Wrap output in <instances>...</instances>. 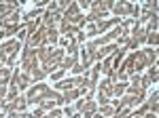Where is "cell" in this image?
Instances as JSON below:
<instances>
[{
	"instance_id": "obj_17",
	"label": "cell",
	"mask_w": 159,
	"mask_h": 118,
	"mask_svg": "<svg viewBox=\"0 0 159 118\" xmlns=\"http://www.w3.org/2000/svg\"><path fill=\"white\" fill-rule=\"evenodd\" d=\"M68 89H76V86H74V78L60 80V82L55 84V91H57V93H64V91H68Z\"/></svg>"
},
{
	"instance_id": "obj_16",
	"label": "cell",
	"mask_w": 159,
	"mask_h": 118,
	"mask_svg": "<svg viewBox=\"0 0 159 118\" xmlns=\"http://www.w3.org/2000/svg\"><path fill=\"white\" fill-rule=\"evenodd\" d=\"M49 53H51L49 44H40V47H36V57H38V61H40V63H45V61H47Z\"/></svg>"
},
{
	"instance_id": "obj_3",
	"label": "cell",
	"mask_w": 159,
	"mask_h": 118,
	"mask_svg": "<svg viewBox=\"0 0 159 118\" xmlns=\"http://www.w3.org/2000/svg\"><path fill=\"white\" fill-rule=\"evenodd\" d=\"M21 68L25 74H32L34 70H38V57H36V48H21Z\"/></svg>"
},
{
	"instance_id": "obj_13",
	"label": "cell",
	"mask_w": 159,
	"mask_h": 118,
	"mask_svg": "<svg viewBox=\"0 0 159 118\" xmlns=\"http://www.w3.org/2000/svg\"><path fill=\"white\" fill-rule=\"evenodd\" d=\"M142 55H144V61H147V68H151V65L157 63V51H155V48L148 47L147 51H142Z\"/></svg>"
},
{
	"instance_id": "obj_40",
	"label": "cell",
	"mask_w": 159,
	"mask_h": 118,
	"mask_svg": "<svg viewBox=\"0 0 159 118\" xmlns=\"http://www.w3.org/2000/svg\"><path fill=\"white\" fill-rule=\"evenodd\" d=\"M7 118H11V116H7Z\"/></svg>"
},
{
	"instance_id": "obj_21",
	"label": "cell",
	"mask_w": 159,
	"mask_h": 118,
	"mask_svg": "<svg viewBox=\"0 0 159 118\" xmlns=\"http://www.w3.org/2000/svg\"><path fill=\"white\" fill-rule=\"evenodd\" d=\"M55 106H57V103H55V99H51V97H45V99L38 101V107H43L45 112H47V110H53Z\"/></svg>"
},
{
	"instance_id": "obj_25",
	"label": "cell",
	"mask_w": 159,
	"mask_h": 118,
	"mask_svg": "<svg viewBox=\"0 0 159 118\" xmlns=\"http://www.w3.org/2000/svg\"><path fill=\"white\" fill-rule=\"evenodd\" d=\"M115 107L110 106V103H106V106H100V114H102V118H108V116H115Z\"/></svg>"
},
{
	"instance_id": "obj_14",
	"label": "cell",
	"mask_w": 159,
	"mask_h": 118,
	"mask_svg": "<svg viewBox=\"0 0 159 118\" xmlns=\"http://www.w3.org/2000/svg\"><path fill=\"white\" fill-rule=\"evenodd\" d=\"M79 61V55H66V57L61 59V63H60V70H72V65Z\"/></svg>"
},
{
	"instance_id": "obj_26",
	"label": "cell",
	"mask_w": 159,
	"mask_h": 118,
	"mask_svg": "<svg viewBox=\"0 0 159 118\" xmlns=\"http://www.w3.org/2000/svg\"><path fill=\"white\" fill-rule=\"evenodd\" d=\"M66 47H68V55H79V42H76V38H70Z\"/></svg>"
},
{
	"instance_id": "obj_27",
	"label": "cell",
	"mask_w": 159,
	"mask_h": 118,
	"mask_svg": "<svg viewBox=\"0 0 159 118\" xmlns=\"http://www.w3.org/2000/svg\"><path fill=\"white\" fill-rule=\"evenodd\" d=\"M148 80H151V82H157V78H159V72H157V63H155V65H151V68H148Z\"/></svg>"
},
{
	"instance_id": "obj_18",
	"label": "cell",
	"mask_w": 159,
	"mask_h": 118,
	"mask_svg": "<svg viewBox=\"0 0 159 118\" xmlns=\"http://www.w3.org/2000/svg\"><path fill=\"white\" fill-rule=\"evenodd\" d=\"M100 89H98V93H102V95H106V97H110L112 95V82H110L108 78H104L102 82L98 84Z\"/></svg>"
},
{
	"instance_id": "obj_31",
	"label": "cell",
	"mask_w": 159,
	"mask_h": 118,
	"mask_svg": "<svg viewBox=\"0 0 159 118\" xmlns=\"http://www.w3.org/2000/svg\"><path fill=\"white\" fill-rule=\"evenodd\" d=\"M72 72L76 74V76H81V74H85V68H83V63H79V61H76V63L72 65Z\"/></svg>"
},
{
	"instance_id": "obj_11",
	"label": "cell",
	"mask_w": 159,
	"mask_h": 118,
	"mask_svg": "<svg viewBox=\"0 0 159 118\" xmlns=\"http://www.w3.org/2000/svg\"><path fill=\"white\" fill-rule=\"evenodd\" d=\"M144 106L148 107V112H155V114H157V107H159V93L157 91H153V93L148 95V99H147Z\"/></svg>"
},
{
	"instance_id": "obj_41",
	"label": "cell",
	"mask_w": 159,
	"mask_h": 118,
	"mask_svg": "<svg viewBox=\"0 0 159 118\" xmlns=\"http://www.w3.org/2000/svg\"><path fill=\"white\" fill-rule=\"evenodd\" d=\"M112 118H115V116H112Z\"/></svg>"
},
{
	"instance_id": "obj_23",
	"label": "cell",
	"mask_w": 159,
	"mask_h": 118,
	"mask_svg": "<svg viewBox=\"0 0 159 118\" xmlns=\"http://www.w3.org/2000/svg\"><path fill=\"white\" fill-rule=\"evenodd\" d=\"M155 13H157V2L148 0L147 4H144V9H142V15H155Z\"/></svg>"
},
{
	"instance_id": "obj_4",
	"label": "cell",
	"mask_w": 159,
	"mask_h": 118,
	"mask_svg": "<svg viewBox=\"0 0 159 118\" xmlns=\"http://www.w3.org/2000/svg\"><path fill=\"white\" fill-rule=\"evenodd\" d=\"M25 107H28V101H25V95H17L15 99L11 101H4V107H2V112L9 116L13 112H24Z\"/></svg>"
},
{
	"instance_id": "obj_20",
	"label": "cell",
	"mask_w": 159,
	"mask_h": 118,
	"mask_svg": "<svg viewBox=\"0 0 159 118\" xmlns=\"http://www.w3.org/2000/svg\"><path fill=\"white\" fill-rule=\"evenodd\" d=\"M125 91H127V82H112V95L121 97L125 95Z\"/></svg>"
},
{
	"instance_id": "obj_10",
	"label": "cell",
	"mask_w": 159,
	"mask_h": 118,
	"mask_svg": "<svg viewBox=\"0 0 159 118\" xmlns=\"http://www.w3.org/2000/svg\"><path fill=\"white\" fill-rule=\"evenodd\" d=\"M96 112H98V103H96V101H87L85 99V103H83V107H81L83 118H91Z\"/></svg>"
},
{
	"instance_id": "obj_37",
	"label": "cell",
	"mask_w": 159,
	"mask_h": 118,
	"mask_svg": "<svg viewBox=\"0 0 159 118\" xmlns=\"http://www.w3.org/2000/svg\"><path fill=\"white\" fill-rule=\"evenodd\" d=\"M79 6H83L85 11H89V9H91V2H89V0H83V2H81Z\"/></svg>"
},
{
	"instance_id": "obj_32",
	"label": "cell",
	"mask_w": 159,
	"mask_h": 118,
	"mask_svg": "<svg viewBox=\"0 0 159 118\" xmlns=\"http://www.w3.org/2000/svg\"><path fill=\"white\" fill-rule=\"evenodd\" d=\"M83 34H85V36H96V34H98V27H96V23H91V25L85 30V32H83Z\"/></svg>"
},
{
	"instance_id": "obj_28",
	"label": "cell",
	"mask_w": 159,
	"mask_h": 118,
	"mask_svg": "<svg viewBox=\"0 0 159 118\" xmlns=\"http://www.w3.org/2000/svg\"><path fill=\"white\" fill-rule=\"evenodd\" d=\"M147 42L151 44V48L157 47V32H147Z\"/></svg>"
},
{
	"instance_id": "obj_15",
	"label": "cell",
	"mask_w": 159,
	"mask_h": 118,
	"mask_svg": "<svg viewBox=\"0 0 159 118\" xmlns=\"http://www.w3.org/2000/svg\"><path fill=\"white\" fill-rule=\"evenodd\" d=\"M45 40H47V44H57V42H60V32H57V27H47Z\"/></svg>"
},
{
	"instance_id": "obj_24",
	"label": "cell",
	"mask_w": 159,
	"mask_h": 118,
	"mask_svg": "<svg viewBox=\"0 0 159 118\" xmlns=\"http://www.w3.org/2000/svg\"><path fill=\"white\" fill-rule=\"evenodd\" d=\"M40 15H43V9H34V11H30V13H25V15H24V21H28V23H30V21L38 19Z\"/></svg>"
},
{
	"instance_id": "obj_5",
	"label": "cell",
	"mask_w": 159,
	"mask_h": 118,
	"mask_svg": "<svg viewBox=\"0 0 159 118\" xmlns=\"http://www.w3.org/2000/svg\"><path fill=\"white\" fill-rule=\"evenodd\" d=\"M66 57V53H64V48H55V51H51L49 53V57H47V61L43 63V68L51 74V70H55L57 65L61 63V59Z\"/></svg>"
},
{
	"instance_id": "obj_30",
	"label": "cell",
	"mask_w": 159,
	"mask_h": 118,
	"mask_svg": "<svg viewBox=\"0 0 159 118\" xmlns=\"http://www.w3.org/2000/svg\"><path fill=\"white\" fill-rule=\"evenodd\" d=\"M61 78H64V70H53L51 72V80H53V82H60Z\"/></svg>"
},
{
	"instance_id": "obj_39",
	"label": "cell",
	"mask_w": 159,
	"mask_h": 118,
	"mask_svg": "<svg viewBox=\"0 0 159 118\" xmlns=\"http://www.w3.org/2000/svg\"><path fill=\"white\" fill-rule=\"evenodd\" d=\"M91 118H102V114H93V116H91Z\"/></svg>"
},
{
	"instance_id": "obj_2",
	"label": "cell",
	"mask_w": 159,
	"mask_h": 118,
	"mask_svg": "<svg viewBox=\"0 0 159 118\" xmlns=\"http://www.w3.org/2000/svg\"><path fill=\"white\" fill-rule=\"evenodd\" d=\"M112 2L115 0H91V9H89V15H85V23H93L102 19L112 9Z\"/></svg>"
},
{
	"instance_id": "obj_12",
	"label": "cell",
	"mask_w": 159,
	"mask_h": 118,
	"mask_svg": "<svg viewBox=\"0 0 159 118\" xmlns=\"http://www.w3.org/2000/svg\"><path fill=\"white\" fill-rule=\"evenodd\" d=\"M81 89H68V91H64L61 97H64V103H70V101H76L79 97H81Z\"/></svg>"
},
{
	"instance_id": "obj_35",
	"label": "cell",
	"mask_w": 159,
	"mask_h": 118,
	"mask_svg": "<svg viewBox=\"0 0 159 118\" xmlns=\"http://www.w3.org/2000/svg\"><path fill=\"white\" fill-rule=\"evenodd\" d=\"M32 116H34V118H43V116H45V110H43V107H36V110L32 112Z\"/></svg>"
},
{
	"instance_id": "obj_19",
	"label": "cell",
	"mask_w": 159,
	"mask_h": 118,
	"mask_svg": "<svg viewBox=\"0 0 159 118\" xmlns=\"http://www.w3.org/2000/svg\"><path fill=\"white\" fill-rule=\"evenodd\" d=\"M19 89H30L32 86V76L25 74V72H19V82H17Z\"/></svg>"
},
{
	"instance_id": "obj_9",
	"label": "cell",
	"mask_w": 159,
	"mask_h": 118,
	"mask_svg": "<svg viewBox=\"0 0 159 118\" xmlns=\"http://www.w3.org/2000/svg\"><path fill=\"white\" fill-rule=\"evenodd\" d=\"M121 23V19L117 17V19H98L96 21V27H98V34H102V32H106V30H110L112 25Z\"/></svg>"
},
{
	"instance_id": "obj_22",
	"label": "cell",
	"mask_w": 159,
	"mask_h": 118,
	"mask_svg": "<svg viewBox=\"0 0 159 118\" xmlns=\"http://www.w3.org/2000/svg\"><path fill=\"white\" fill-rule=\"evenodd\" d=\"M45 76H49V72H47L45 68H43V65H40L38 70H34V72H32V82H38V80H43Z\"/></svg>"
},
{
	"instance_id": "obj_1",
	"label": "cell",
	"mask_w": 159,
	"mask_h": 118,
	"mask_svg": "<svg viewBox=\"0 0 159 118\" xmlns=\"http://www.w3.org/2000/svg\"><path fill=\"white\" fill-rule=\"evenodd\" d=\"M21 51V42L19 40H9L4 44H0V63H4L7 68H15L17 61V53Z\"/></svg>"
},
{
	"instance_id": "obj_29",
	"label": "cell",
	"mask_w": 159,
	"mask_h": 118,
	"mask_svg": "<svg viewBox=\"0 0 159 118\" xmlns=\"http://www.w3.org/2000/svg\"><path fill=\"white\" fill-rule=\"evenodd\" d=\"M19 32V25H7L4 30H2V36H13Z\"/></svg>"
},
{
	"instance_id": "obj_7",
	"label": "cell",
	"mask_w": 159,
	"mask_h": 118,
	"mask_svg": "<svg viewBox=\"0 0 159 118\" xmlns=\"http://www.w3.org/2000/svg\"><path fill=\"white\" fill-rule=\"evenodd\" d=\"M17 11V2L15 0H7V2H0V19L9 17L11 13Z\"/></svg>"
},
{
	"instance_id": "obj_38",
	"label": "cell",
	"mask_w": 159,
	"mask_h": 118,
	"mask_svg": "<svg viewBox=\"0 0 159 118\" xmlns=\"http://www.w3.org/2000/svg\"><path fill=\"white\" fill-rule=\"evenodd\" d=\"M68 40H70V38H60V44H61V47H66V44H68Z\"/></svg>"
},
{
	"instance_id": "obj_34",
	"label": "cell",
	"mask_w": 159,
	"mask_h": 118,
	"mask_svg": "<svg viewBox=\"0 0 159 118\" xmlns=\"http://www.w3.org/2000/svg\"><path fill=\"white\" fill-rule=\"evenodd\" d=\"M108 99H110V97H106V95H102V93H98V101H100V103H102V106H106V103H110Z\"/></svg>"
},
{
	"instance_id": "obj_36",
	"label": "cell",
	"mask_w": 159,
	"mask_h": 118,
	"mask_svg": "<svg viewBox=\"0 0 159 118\" xmlns=\"http://www.w3.org/2000/svg\"><path fill=\"white\" fill-rule=\"evenodd\" d=\"M64 114H66L68 118H72L74 114H76V112H74V107H66V110H64Z\"/></svg>"
},
{
	"instance_id": "obj_33",
	"label": "cell",
	"mask_w": 159,
	"mask_h": 118,
	"mask_svg": "<svg viewBox=\"0 0 159 118\" xmlns=\"http://www.w3.org/2000/svg\"><path fill=\"white\" fill-rule=\"evenodd\" d=\"M24 38H28V32H25V27H24V25H21V27H19V32H17V40L21 42Z\"/></svg>"
},
{
	"instance_id": "obj_8",
	"label": "cell",
	"mask_w": 159,
	"mask_h": 118,
	"mask_svg": "<svg viewBox=\"0 0 159 118\" xmlns=\"http://www.w3.org/2000/svg\"><path fill=\"white\" fill-rule=\"evenodd\" d=\"M129 36L134 38L138 44H142V42H147V27L144 25H138V27H132V32Z\"/></svg>"
},
{
	"instance_id": "obj_6",
	"label": "cell",
	"mask_w": 159,
	"mask_h": 118,
	"mask_svg": "<svg viewBox=\"0 0 159 118\" xmlns=\"http://www.w3.org/2000/svg\"><path fill=\"white\" fill-rule=\"evenodd\" d=\"M96 55H98V47L93 42H87L85 48H83V68H89L93 61H96Z\"/></svg>"
}]
</instances>
